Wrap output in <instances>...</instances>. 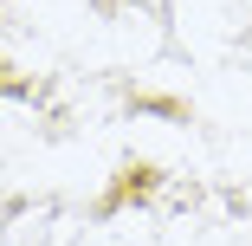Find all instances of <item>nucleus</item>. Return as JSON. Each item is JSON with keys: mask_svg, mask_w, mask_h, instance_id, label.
Wrapping results in <instances>:
<instances>
[]
</instances>
